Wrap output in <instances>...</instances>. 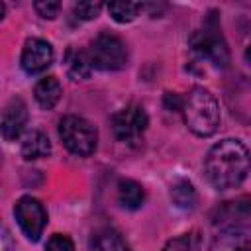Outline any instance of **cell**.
<instances>
[{"mask_svg": "<svg viewBox=\"0 0 251 251\" xmlns=\"http://www.w3.org/2000/svg\"><path fill=\"white\" fill-rule=\"evenodd\" d=\"M251 169V155L239 139H222L214 143L204 159V173L216 190L239 186Z\"/></svg>", "mask_w": 251, "mask_h": 251, "instance_id": "obj_1", "label": "cell"}, {"mask_svg": "<svg viewBox=\"0 0 251 251\" xmlns=\"http://www.w3.org/2000/svg\"><path fill=\"white\" fill-rule=\"evenodd\" d=\"M182 118L186 127L198 137H210L218 131L222 116L220 104L210 90L194 86L182 100Z\"/></svg>", "mask_w": 251, "mask_h": 251, "instance_id": "obj_2", "label": "cell"}, {"mask_svg": "<svg viewBox=\"0 0 251 251\" xmlns=\"http://www.w3.org/2000/svg\"><path fill=\"white\" fill-rule=\"evenodd\" d=\"M59 137L63 145L76 157H90L96 151L98 131L80 116H65L59 122Z\"/></svg>", "mask_w": 251, "mask_h": 251, "instance_id": "obj_3", "label": "cell"}, {"mask_svg": "<svg viewBox=\"0 0 251 251\" xmlns=\"http://www.w3.org/2000/svg\"><path fill=\"white\" fill-rule=\"evenodd\" d=\"M188 45L198 55V59L208 61L218 69L229 67V49H227V43L216 24H212V25L208 24V25H204V29L192 31Z\"/></svg>", "mask_w": 251, "mask_h": 251, "instance_id": "obj_4", "label": "cell"}, {"mask_svg": "<svg viewBox=\"0 0 251 251\" xmlns=\"http://www.w3.org/2000/svg\"><path fill=\"white\" fill-rule=\"evenodd\" d=\"M88 57L94 69L98 71H120L127 65V49L126 43L108 31L98 33L90 47H88Z\"/></svg>", "mask_w": 251, "mask_h": 251, "instance_id": "obj_5", "label": "cell"}, {"mask_svg": "<svg viewBox=\"0 0 251 251\" xmlns=\"http://www.w3.org/2000/svg\"><path fill=\"white\" fill-rule=\"evenodd\" d=\"M147 126H149L147 112L137 104H129L112 116V131H114L116 139L124 141V143L139 141L143 137Z\"/></svg>", "mask_w": 251, "mask_h": 251, "instance_id": "obj_6", "label": "cell"}, {"mask_svg": "<svg viewBox=\"0 0 251 251\" xmlns=\"http://www.w3.org/2000/svg\"><path fill=\"white\" fill-rule=\"evenodd\" d=\"M14 216L18 220L20 229L24 231V235L31 241H37L45 229L47 224V212L43 208V204L37 198L31 196H22L16 202L14 208Z\"/></svg>", "mask_w": 251, "mask_h": 251, "instance_id": "obj_7", "label": "cell"}, {"mask_svg": "<svg viewBox=\"0 0 251 251\" xmlns=\"http://www.w3.org/2000/svg\"><path fill=\"white\" fill-rule=\"evenodd\" d=\"M53 55L55 53L49 41L41 37H29L24 43L20 63L27 75H37V73H43L53 63Z\"/></svg>", "mask_w": 251, "mask_h": 251, "instance_id": "obj_8", "label": "cell"}, {"mask_svg": "<svg viewBox=\"0 0 251 251\" xmlns=\"http://www.w3.org/2000/svg\"><path fill=\"white\" fill-rule=\"evenodd\" d=\"M210 251H251V224H229L220 229Z\"/></svg>", "mask_w": 251, "mask_h": 251, "instance_id": "obj_9", "label": "cell"}, {"mask_svg": "<svg viewBox=\"0 0 251 251\" xmlns=\"http://www.w3.org/2000/svg\"><path fill=\"white\" fill-rule=\"evenodd\" d=\"M27 124V106L22 98H12L2 112V137L6 141H16Z\"/></svg>", "mask_w": 251, "mask_h": 251, "instance_id": "obj_10", "label": "cell"}, {"mask_svg": "<svg viewBox=\"0 0 251 251\" xmlns=\"http://www.w3.org/2000/svg\"><path fill=\"white\" fill-rule=\"evenodd\" d=\"M61 94H63V86L57 76H43L41 80H37V84L33 88L35 102L43 110L55 108V104L61 100Z\"/></svg>", "mask_w": 251, "mask_h": 251, "instance_id": "obj_11", "label": "cell"}, {"mask_svg": "<svg viewBox=\"0 0 251 251\" xmlns=\"http://www.w3.org/2000/svg\"><path fill=\"white\" fill-rule=\"evenodd\" d=\"M65 69H67V75H69L73 80H84V78L90 76V73H92L94 67H92V63H90L88 51L71 47V49L65 53Z\"/></svg>", "mask_w": 251, "mask_h": 251, "instance_id": "obj_12", "label": "cell"}, {"mask_svg": "<svg viewBox=\"0 0 251 251\" xmlns=\"http://www.w3.org/2000/svg\"><path fill=\"white\" fill-rule=\"evenodd\" d=\"M51 155V141L43 131H29L22 139V157L25 161H37Z\"/></svg>", "mask_w": 251, "mask_h": 251, "instance_id": "obj_13", "label": "cell"}, {"mask_svg": "<svg viewBox=\"0 0 251 251\" xmlns=\"http://www.w3.org/2000/svg\"><path fill=\"white\" fill-rule=\"evenodd\" d=\"M90 251H129V247L116 229L102 227L92 233Z\"/></svg>", "mask_w": 251, "mask_h": 251, "instance_id": "obj_14", "label": "cell"}, {"mask_svg": "<svg viewBox=\"0 0 251 251\" xmlns=\"http://www.w3.org/2000/svg\"><path fill=\"white\" fill-rule=\"evenodd\" d=\"M118 202L126 208V210H137L143 206L145 202V190L139 182L131 180V178H124L118 184Z\"/></svg>", "mask_w": 251, "mask_h": 251, "instance_id": "obj_15", "label": "cell"}, {"mask_svg": "<svg viewBox=\"0 0 251 251\" xmlns=\"http://www.w3.org/2000/svg\"><path fill=\"white\" fill-rule=\"evenodd\" d=\"M218 214H220V218H216L214 222H229L233 218L237 222L239 218H245L251 214V198L243 196V198H237L231 202H224V206L218 208Z\"/></svg>", "mask_w": 251, "mask_h": 251, "instance_id": "obj_16", "label": "cell"}, {"mask_svg": "<svg viewBox=\"0 0 251 251\" xmlns=\"http://www.w3.org/2000/svg\"><path fill=\"white\" fill-rule=\"evenodd\" d=\"M171 200L180 210H192L196 204V190L188 180H178L171 188Z\"/></svg>", "mask_w": 251, "mask_h": 251, "instance_id": "obj_17", "label": "cell"}, {"mask_svg": "<svg viewBox=\"0 0 251 251\" xmlns=\"http://www.w3.org/2000/svg\"><path fill=\"white\" fill-rule=\"evenodd\" d=\"M161 251H202V237L198 231H188L169 239Z\"/></svg>", "mask_w": 251, "mask_h": 251, "instance_id": "obj_18", "label": "cell"}, {"mask_svg": "<svg viewBox=\"0 0 251 251\" xmlns=\"http://www.w3.org/2000/svg\"><path fill=\"white\" fill-rule=\"evenodd\" d=\"M141 10H143V4H139V2H110L108 4V12H110L112 20L118 24H127V22L135 20Z\"/></svg>", "mask_w": 251, "mask_h": 251, "instance_id": "obj_19", "label": "cell"}, {"mask_svg": "<svg viewBox=\"0 0 251 251\" xmlns=\"http://www.w3.org/2000/svg\"><path fill=\"white\" fill-rule=\"evenodd\" d=\"M102 10V4L100 2H78L73 6V16L78 20V22H88V20H94Z\"/></svg>", "mask_w": 251, "mask_h": 251, "instance_id": "obj_20", "label": "cell"}, {"mask_svg": "<svg viewBox=\"0 0 251 251\" xmlns=\"http://www.w3.org/2000/svg\"><path fill=\"white\" fill-rule=\"evenodd\" d=\"M45 251H75V243L65 233H53L47 241Z\"/></svg>", "mask_w": 251, "mask_h": 251, "instance_id": "obj_21", "label": "cell"}, {"mask_svg": "<svg viewBox=\"0 0 251 251\" xmlns=\"http://www.w3.org/2000/svg\"><path fill=\"white\" fill-rule=\"evenodd\" d=\"M33 8H35V12H37L41 18H45V20H53V18H57V14H59V10H61V2L39 0V2L33 4Z\"/></svg>", "mask_w": 251, "mask_h": 251, "instance_id": "obj_22", "label": "cell"}, {"mask_svg": "<svg viewBox=\"0 0 251 251\" xmlns=\"http://www.w3.org/2000/svg\"><path fill=\"white\" fill-rule=\"evenodd\" d=\"M245 59H247V63L251 65V45L247 47V51H245Z\"/></svg>", "mask_w": 251, "mask_h": 251, "instance_id": "obj_23", "label": "cell"}]
</instances>
